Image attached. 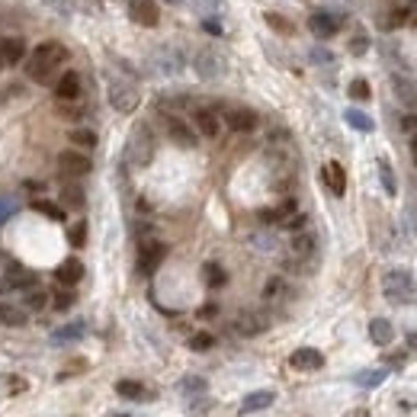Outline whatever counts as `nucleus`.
Wrapping results in <instances>:
<instances>
[{
	"label": "nucleus",
	"instance_id": "1",
	"mask_svg": "<svg viewBox=\"0 0 417 417\" xmlns=\"http://www.w3.org/2000/svg\"><path fill=\"white\" fill-rule=\"evenodd\" d=\"M64 58H68L64 45H58V42H42V45H38V48L29 55V64H26V71H29L32 81L51 83V81H55V71L64 64Z\"/></svg>",
	"mask_w": 417,
	"mask_h": 417
},
{
	"label": "nucleus",
	"instance_id": "2",
	"mask_svg": "<svg viewBox=\"0 0 417 417\" xmlns=\"http://www.w3.org/2000/svg\"><path fill=\"white\" fill-rule=\"evenodd\" d=\"M382 292L391 305H408V302H414L417 289H414V279H411L408 269H388L382 276Z\"/></svg>",
	"mask_w": 417,
	"mask_h": 417
},
{
	"label": "nucleus",
	"instance_id": "3",
	"mask_svg": "<svg viewBox=\"0 0 417 417\" xmlns=\"http://www.w3.org/2000/svg\"><path fill=\"white\" fill-rule=\"evenodd\" d=\"M125 158L132 167H148L154 158V135L148 125H135L132 135H128V145H125Z\"/></svg>",
	"mask_w": 417,
	"mask_h": 417
},
{
	"label": "nucleus",
	"instance_id": "4",
	"mask_svg": "<svg viewBox=\"0 0 417 417\" xmlns=\"http://www.w3.org/2000/svg\"><path fill=\"white\" fill-rule=\"evenodd\" d=\"M192 68H196V74L202 77V81H218V77H225V71H228V61H225V55L215 48H199L196 58H192Z\"/></svg>",
	"mask_w": 417,
	"mask_h": 417
},
{
	"label": "nucleus",
	"instance_id": "5",
	"mask_svg": "<svg viewBox=\"0 0 417 417\" xmlns=\"http://www.w3.org/2000/svg\"><path fill=\"white\" fill-rule=\"evenodd\" d=\"M151 64H154V71L158 74H180L183 71V64H186V58H183V51L177 48V45H158V48L151 51Z\"/></svg>",
	"mask_w": 417,
	"mask_h": 417
},
{
	"label": "nucleus",
	"instance_id": "6",
	"mask_svg": "<svg viewBox=\"0 0 417 417\" xmlns=\"http://www.w3.org/2000/svg\"><path fill=\"white\" fill-rule=\"evenodd\" d=\"M109 103L115 113H135L138 106V90L128 81H109Z\"/></svg>",
	"mask_w": 417,
	"mask_h": 417
},
{
	"label": "nucleus",
	"instance_id": "7",
	"mask_svg": "<svg viewBox=\"0 0 417 417\" xmlns=\"http://www.w3.org/2000/svg\"><path fill=\"white\" fill-rule=\"evenodd\" d=\"M267 327H269V314L260 312V308H247V312H241L235 318V331L241 337H260Z\"/></svg>",
	"mask_w": 417,
	"mask_h": 417
},
{
	"label": "nucleus",
	"instance_id": "8",
	"mask_svg": "<svg viewBox=\"0 0 417 417\" xmlns=\"http://www.w3.org/2000/svg\"><path fill=\"white\" fill-rule=\"evenodd\" d=\"M167 257V244H160V241H141V247H138V273H145V276H151L154 269L160 267V260Z\"/></svg>",
	"mask_w": 417,
	"mask_h": 417
},
{
	"label": "nucleus",
	"instance_id": "9",
	"mask_svg": "<svg viewBox=\"0 0 417 417\" xmlns=\"http://www.w3.org/2000/svg\"><path fill=\"white\" fill-rule=\"evenodd\" d=\"M58 167H61L64 177H87L93 170V160L83 151H61L58 154Z\"/></svg>",
	"mask_w": 417,
	"mask_h": 417
},
{
	"label": "nucleus",
	"instance_id": "10",
	"mask_svg": "<svg viewBox=\"0 0 417 417\" xmlns=\"http://www.w3.org/2000/svg\"><path fill=\"white\" fill-rule=\"evenodd\" d=\"M164 125H167V135H170V138L177 141L180 148H196V132H192V128L186 125L180 115L167 113V115H164Z\"/></svg>",
	"mask_w": 417,
	"mask_h": 417
},
{
	"label": "nucleus",
	"instance_id": "11",
	"mask_svg": "<svg viewBox=\"0 0 417 417\" xmlns=\"http://www.w3.org/2000/svg\"><path fill=\"white\" fill-rule=\"evenodd\" d=\"M308 29H312L318 38H331L334 32L340 29V16H334V13H327V10H318V13L308 16Z\"/></svg>",
	"mask_w": 417,
	"mask_h": 417
},
{
	"label": "nucleus",
	"instance_id": "12",
	"mask_svg": "<svg viewBox=\"0 0 417 417\" xmlns=\"http://www.w3.org/2000/svg\"><path fill=\"white\" fill-rule=\"evenodd\" d=\"M289 366L299 372H318L321 366H324V356H321L318 350H312V346H302V350H295L292 356H289Z\"/></svg>",
	"mask_w": 417,
	"mask_h": 417
},
{
	"label": "nucleus",
	"instance_id": "13",
	"mask_svg": "<svg viewBox=\"0 0 417 417\" xmlns=\"http://www.w3.org/2000/svg\"><path fill=\"white\" fill-rule=\"evenodd\" d=\"M128 4V16L135 19L138 26H158V6L154 0H125Z\"/></svg>",
	"mask_w": 417,
	"mask_h": 417
},
{
	"label": "nucleus",
	"instance_id": "14",
	"mask_svg": "<svg viewBox=\"0 0 417 417\" xmlns=\"http://www.w3.org/2000/svg\"><path fill=\"white\" fill-rule=\"evenodd\" d=\"M225 122H228V128H235V132H254L257 128V113L254 109H244V106H235L225 113Z\"/></svg>",
	"mask_w": 417,
	"mask_h": 417
},
{
	"label": "nucleus",
	"instance_id": "15",
	"mask_svg": "<svg viewBox=\"0 0 417 417\" xmlns=\"http://www.w3.org/2000/svg\"><path fill=\"white\" fill-rule=\"evenodd\" d=\"M6 286L10 289H32V286H38V276L32 273V269H26V267H19V263H10L6 267Z\"/></svg>",
	"mask_w": 417,
	"mask_h": 417
},
{
	"label": "nucleus",
	"instance_id": "16",
	"mask_svg": "<svg viewBox=\"0 0 417 417\" xmlns=\"http://www.w3.org/2000/svg\"><path fill=\"white\" fill-rule=\"evenodd\" d=\"M55 96L58 100H77L81 96V74L77 71H64L55 81Z\"/></svg>",
	"mask_w": 417,
	"mask_h": 417
},
{
	"label": "nucleus",
	"instance_id": "17",
	"mask_svg": "<svg viewBox=\"0 0 417 417\" xmlns=\"http://www.w3.org/2000/svg\"><path fill=\"white\" fill-rule=\"evenodd\" d=\"M55 279L61 282V286H68V289L77 286V282L83 279V263L77 260V257H68V260H64L61 267L55 269Z\"/></svg>",
	"mask_w": 417,
	"mask_h": 417
},
{
	"label": "nucleus",
	"instance_id": "18",
	"mask_svg": "<svg viewBox=\"0 0 417 417\" xmlns=\"http://www.w3.org/2000/svg\"><path fill=\"white\" fill-rule=\"evenodd\" d=\"M314 250H318V237L312 231H295L292 237V257L295 260H312Z\"/></svg>",
	"mask_w": 417,
	"mask_h": 417
},
{
	"label": "nucleus",
	"instance_id": "19",
	"mask_svg": "<svg viewBox=\"0 0 417 417\" xmlns=\"http://www.w3.org/2000/svg\"><path fill=\"white\" fill-rule=\"evenodd\" d=\"M192 122H196V128L205 135V138H215L218 128H222V122H218V113H215V109H209V106L196 109V113H192Z\"/></svg>",
	"mask_w": 417,
	"mask_h": 417
},
{
	"label": "nucleus",
	"instance_id": "20",
	"mask_svg": "<svg viewBox=\"0 0 417 417\" xmlns=\"http://www.w3.org/2000/svg\"><path fill=\"white\" fill-rule=\"evenodd\" d=\"M321 177H324L327 190H331L334 196H344V192H346V173H344V167H340L337 160H331V164H324V170H321Z\"/></svg>",
	"mask_w": 417,
	"mask_h": 417
},
{
	"label": "nucleus",
	"instance_id": "21",
	"mask_svg": "<svg viewBox=\"0 0 417 417\" xmlns=\"http://www.w3.org/2000/svg\"><path fill=\"white\" fill-rule=\"evenodd\" d=\"M83 334H87V324H83V321H71V324H64V327H58V331H51V344H55V346L77 344Z\"/></svg>",
	"mask_w": 417,
	"mask_h": 417
},
{
	"label": "nucleus",
	"instance_id": "22",
	"mask_svg": "<svg viewBox=\"0 0 417 417\" xmlns=\"http://www.w3.org/2000/svg\"><path fill=\"white\" fill-rule=\"evenodd\" d=\"M369 340H372L376 346H388L391 340H395V327H391V321L372 318V321H369Z\"/></svg>",
	"mask_w": 417,
	"mask_h": 417
},
{
	"label": "nucleus",
	"instance_id": "23",
	"mask_svg": "<svg viewBox=\"0 0 417 417\" xmlns=\"http://www.w3.org/2000/svg\"><path fill=\"white\" fill-rule=\"evenodd\" d=\"M26 55V42L19 36H10L0 42V58H4V64H19Z\"/></svg>",
	"mask_w": 417,
	"mask_h": 417
},
{
	"label": "nucleus",
	"instance_id": "24",
	"mask_svg": "<svg viewBox=\"0 0 417 417\" xmlns=\"http://www.w3.org/2000/svg\"><path fill=\"white\" fill-rule=\"evenodd\" d=\"M273 401H276L273 391H250V395H244V401H241V414H257V411L269 408Z\"/></svg>",
	"mask_w": 417,
	"mask_h": 417
},
{
	"label": "nucleus",
	"instance_id": "25",
	"mask_svg": "<svg viewBox=\"0 0 417 417\" xmlns=\"http://www.w3.org/2000/svg\"><path fill=\"white\" fill-rule=\"evenodd\" d=\"M115 391H119L122 398H128V401H148V398H151V391H148L141 382H135V379H122V382H115Z\"/></svg>",
	"mask_w": 417,
	"mask_h": 417
},
{
	"label": "nucleus",
	"instance_id": "26",
	"mask_svg": "<svg viewBox=\"0 0 417 417\" xmlns=\"http://www.w3.org/2000/svg\"><path fill=\"white\" fill-rule=\"evenodd\" d=\"M0 324L4 327H23L26 324V308L10 305V302H0Z\"/></svg>",
	"mask_w": 417,
	"mask_h": 417
},
{
	"label": "nucleus",
	"instance_id": "27",
	"mask_svg": "<svg viewBox=\"0 0 417 417\" xmlns=\"http://www.w3.org/2000/svg\"><path fill=\"white\" fill-rule=\"evenodd\" d=\"M385 376H388L385 369H359L356 376H353V382H356L359 388H376V385L385 382Z\"/></svg>",
	"mask_w": 417,
	"mask_h": 417
},
{
	"label": "nucleus",
	"instance_id": "28",
	"mask_svg": "<svg viewBox=\"0 0 417 417\" xmlns=\"http://www.w3.org/2000/svg\"><path fill=\"white\" fill-rule=\"evenodd\" d=\"M61 202L68 205V209H83L87 196H83V190H81L77 183H64V190H61Z\"/></svg>",
	"mask_w": 417,
	"mask_h": 417
},
{
	"label": "nucleus",
	"instance_id": "29",
	"mask_svg": "<svg viewBox=\"0 0 417 417\" xmlns=\"http://www.w3.org/2000/svg\"><path fill=\"white\" fill-rule=\"evenodd\" d=\"M344 115H346V125H353L356 132H372V128H376V122H372L366 113H359V109H346Z\"/></svg>",
	"mask_w": 417,
	"mask_h": 417
},
{
	"label": "nucleus",
	"instance_id": "30",
	"mask_svg": "<svg viewBox=\"0 0 417 417\" xmlns=\"http://www.w3.org/2000/svg\"><path fill=\"white\" fill-rule=\"evenodd\" d=\"M395 93L401 103H408V106H417V90L411 81H404V77H395Z\"/></svg>",
	"mask_w": 417,
	"mask_h": 417
},
{
	"label": "nucleus",
	"instance_id": "31",
	"mask_svg": "<svg viewBox=\"0 0 417 417\" xmlns=\"http://www.w3.org/2000/svg\"><path fill=\"white\" fill-rule=\"evenodd\" d=\"M32 209L42 212V215L51 218V222H64V209H61V205H55V202H48V199H36V202H32Z\"/></svg>",
	"mask_w": 417,
	"mask_h": 417
},
{
	"label": "nucleus",
	"instance_id": "32",
	"mask_svg": "<svg viewBox=\"0 0 417 417\" xmlns=\"http://www.w3.org/2000/svg\"><path fill=\"white\" fill-rule=\"evenodd\" d=\"M286 292H289V289H286V279H279V276H273V279L263 286V299H267V302H279Z\"/></svg>",
	"mask_w": 417,
	"mask_h": 417
},
{
	"label": "nucleus",
	"instance_id": "33",
	"mask_svg": "<svg viewBox=\"0 0 417 417\" xmlns=\"http://www.w3.org/2000/svg\"><path fill=\"white\" fill-rule=\"evenodd\" d=\"M202 276H205V282H209L212 289L225 286V279H228V273H225L218 263H205V267H202Z\"/></svg>",
	"mask_w": 417,
	"mask_h": 417
},
{
	"label": "nucleus",
	"instance_id": "34",
	"mask_svg": "<svg viewBox=\"0 0 417 417\" xmlns=\"http://www.w3.org/2000/svg\"><path fill=\"white\" fill-rule=\"evenodd\" d=\"M190 4H192V10H196L199 16H218V13L225 10L222 0H190Z\"/></svg>",
	"mask_w": 417,
	"mask_h": 417
},
{
	"label": "nucleus",
	"instance_id": "35",
	"mask_svg": "<svg viewBox=\"0 0 417 417\" xmlns=\"http://www.w3.org/2000/svg\"><path fill=\"white\" fill-rule=\"evenodd\" d=\"M379 180H382L385 192H388V196H395V192H398V183H395V173H391V164H388V160H379Z\"/></svg>",
	"mask_w": 417,
	"mask_h": 417
},
{
	"label": "nucleus",
	"instance_id": "36",
	"mask_svg": "<svg viewBox=\"0 0 417 417\" xmlns=\"http://www.w3.org/2000/svg\"><path fill=\"white\" fill-rule=\"evenodd\" d=\"M45 302H48V295H45L38 286L26 289V295H23V305H26V308H32V312H38V308H45Z\"/></svg>",
	"mask_w": 417,
	"mask_h": 417
},
{
	"label": "nucleus",
	"instance_id": "37",
	"mask_svg": "<svg viewBox=\"0 0 417 417\" xmlns=\"http://www.w3.org/2000/svg\"><path fill=\"white\" fill-rule=\"evenodd\" d=\"M180 391H183V395H202V391H205V379L186 376L183 382H180Z\"/></svg>",
	"mask_w": 417,
	"mask_h": 417
},
{
	"label": "nucleus",
	"instance_id": "38",
	"mask_svg": "<svg viewBox=\"0 0 417 417\" xmlns=\"http://www.w3.org/2000/svg\"><path fill=\"white\" fill-rule=\"evenodd\" d=\"M71 141H74L77 148H96V135L90 132V128H74V132H71Z\"/></svg>",
	"mask_w": 417,
	"mask_h": 417
},
{
	"label": "nucleus",
	"instance_id": "39",
	"mask_svg": "<svg viewBox=\"0 0 417 417\" xmlns=\"http://www.w3.org/2000/svg\"><path fill=\"white\" fill-rule=\"evenodd\" d=\"M16 209H19V205H16V199H13V196H0V225L10 222V218L16 215Z\"/></svg>",
	"mask_w": 417,
	"mask_h": 417
},
{
	"label": "nucleus",
	"instance_id": "40",
	"mask_svg": "<svg viewBox=\"0 0 417 417\" xmlns=\"http://www.w3.org/2000/svg\"><path fill=\"white\" fill-rule=\"evenodd\" d=\"M68 237H71V244H74V247H83V244H87V225H83V222L71 225Z\"/></svg>",
	"mask_w": 417,
	"mask_h": 417
},
{
	"label": "nucleus",
	"instance_id": "41",
	"mask_svg": "<svg viewBox=\"0 0 417 417\" xmlns=\"http://www.w3.org/2000/svg\"><path fill=\"white\" fill-rule=\"evenodd\" d=\"M51 302H55L58 312H68V308L74 305V292H71V289H58L55 299H51Z\"/></svg>",
	"mask_w": 417,
	"mask_h": 417
},
{
	"label": "nucleus",
	"instance_id": "42",
	"mask_svg": "<svg viewBox=\"0 0 417 417\" xmlns=\"http://www.w3.org/2000/svg\"><path fill=\"white\" fill-rule=\"evenodd\" d=\"M308 58H312L314 64H321V68H324V64H334V51L321 48V45H314V48L308 51Z\"/></svg>",
	"mask_w": 417,
	"mask_h": 417
},
{
	"label": "nucleus",
	"instance_id": "43",
	"mask_svg": "<svg viewBox=\"0 0 417 417\" xmlns=\"http://www.w3.org/2000/svg\"><path fill=\"white\" fill-rule=\"evenodd\" d=\"M212 344H215V337H212V334H192V337H190V346H192V350H199V353H202V350H209V346Z\"/></svg>",
	"mask_w": 417,
	"mask_h": 417
},
{
	"label": "nucleus",
	"instance_id": "44",
	"mask_svg": "<svg viewBox=\"0 0 417 417\" xmlns=\"http://www.w3.org/2000/svg\"><path fill=\"white\" fill-rule=\"evenodd\" d=\"M350 96L353 100H369V83H366L363 77H356V81L350 83Z\"/></svg>",
	"mask_w": 417,
	"mask_h": 417
},
{
	"label": "nucleus",
	"instance_id": "45",
	"mask_svg": "<svg viewBox=\"0 0 417 417\" xmlns=\"http://www.w3.org/2000/svg\"><path fill=\"white\" fill-rule=\"evenodd\" d=\"M305 222H308V218L305 215H302V212H292V215H289V218H282V228H289V231H302V228H305Z\"/></svg>",
	"mask_w": 417,
	"mask_h": 417
},
{
	"label": "nucleus",
	"instance_id": "46",
	"mask_svg": "<svg viewBox=\"0 0 417 417\" xmlns=\"http://www.w3.org/2000/svg\"><path fill=\"white\" fill-rule=\"evenodd\" d=\"M250 244H254L257 250H276V237L273 235H254L250 237Z\"/></svg>",
	"mask_w": 417,
	"mask_h": 417
},
{
	"label": "nucleus",
	"instance_id": "47",
	"mask_svg": "<svg viewBox=\"0 0 417 417\" xmlns=\"http://www.w3.org/2000/svg\"><path fill=\"white\" fill-rule=\"evenodd\" d=\"M267 23L273 26V29H279V32H292V23L282 19V16H276V13H267Z\"/></svg>",
	"mask_w": 417,
	"mask_h": 417
},
{
	"label": "nucleus",
	"instance_id": "48",
	"mask_svg": "<svg viewBox=\"0 0 417 417\" xmlns=\"http://www.w3.org/2000/svg\"><path fill=\"white\" fill-rule=\"evenodd\" d=\"M366 48H369V42H366V36H363V32H356V36H353V42H350V51H353V55H363Z\"/></svg>",
	"mask_w": 417,
	"mask_h": 417
},
{
	"label": "nucleus",
	"instance_id": "49",
	"mask_svg": "<svg viewBox=\"0 0 417 417\" xmlns=\"http://www.w3.org/2000/svg\"><path fill=\"white\" fill-rule=\"evenodd\" d=\"M401 128H404V132H417V115L414 113L401 115Z\"/></svg>",
	"mask_w": 417,
	"mask_h": 417
},
{
	"label": "nucleus",
	"instance_id": "50",
	"mask_svg": "<svg viewBox=\"0 0 417 417\" xmlns=\"http://www.w3.org/2000/svg\"><path fill=\"white\" fill-rule=\"evenodd\" d=\"M205 32H212V36H218V32H222V23H215V19H205Z\"/></svg>",
	"mask_w": 417,
	"mask_h": 417
},
{
	"label": "nucleus",
	"instance_id": "51",
	"mask_svg": "<svg viewBox=\"0 0 417 417\" xmlns=\"http://www.w3.org/2000/svg\"><path fill=\"white\" fill-rule=\"evenodd\" d=\"M45 4L58 6V13H68V10H71V4H68V0H45Z\"/></svg>",
	"mask_w": 417,
	"mask_h": 417
},
{
	"label": "nucleus",
	"instance_id": "52",
	"mask_svg": "<svg viewBox=\"0 0 417 417\" xmlns=\"http://www.w3.org/2000/svg\"><path fill=\"white\" fill-rule=\"evenodd\" d=\"M344 417H369V411H366V408H353V411H346Z\"/></svg>",
	"mask_w": 417,
	"mask_h": 417
},
{
	"label": "nucleus",
	"instance_id": "53",
	"mask_svg": "<svg viewBox=\"0 0 417 417\" xmlns=\"http://www.w3.org/2000/svg\"><path fill=\"white\" fill-rule=\"evenodd\" d=\"M215 312H218L215 305H205V308H202V312H199V314H205V318H212V314H215Z\"/></svg>",
	"mask_w": 417,
	"mask_h": 417
},
{
	"label": "nucleus",
	"instance_id": "54",
	"mask_svg": "<svg viewBox=\"0 0 417 417\" xmlns=\"http://www.w3.org/2000/svg\"><path fill=\"white\" fill-rule=\"evenodd\" d=\"M10 292V286H6V279H0V295H6Z\"/></svg>",
	"mask_w": 417,
	"mask_h": 417
},
{
	"label": "nucleus",
	"instance_id": "55",
	"mask_svg": "<svg viewBox=\"0 0 417 417\" xmlns=\"http://www.w3.org/2000/svg\"><path fill=\"white\" fill-rule=\"evenodd\" d=\"M411 151H414V154H417V135H414V141H411Z\"/></svg>",
	"mask_w": 417,
	"mask_h": 417
},
{
	"label": "nucleus",
	"instance_id": "56",
	"mask_svg": "<svg viewBox=\"0 0 417 417\" xmlns=\"http://www.w3.org/2000/svg\"><path fill=\"white\" fill-rule=\"evenodd\" d=\"M109 417H132V414H109Z\"/></svg>",
	"mask_w": 417,
	"mask_h": 417
},
{
	"label": "nucleus",
	"instance_id": "57",
	"mask_svg": "<svg viewBox=\"0 0 417 417\" xmlns=\"http://www.w3.org/2000/svg\"><path fill=\"white\" fill-rule=\"evenodd\" d=\"M167 4H180V0H167Z\"/></svg>",
	"mask_w": 417,
	"mask_h": 417
},
{
	"label": "nucleus",
	"instance_id": "58",
	"mask_svg": "<svg viewBox=\"0 0 417 417\" xmlns=\"http://www.w3.org/2000/svg\"><path fill=\"white\" fill-rule=\"evenodd\" d=\"M0 68H4V58H0Z\"/></svg>",
	"mask_w": 417,
	"mask_h": 417
},
{
	"label": "nucleus",
	"instance_id": "59",
	"mask_svg": "<svg viewBox=\"0 0 417 417\" xmlns=\"http://www.w3.org/2000/svg\"><path fill=\"white\" fill-rule=\"evenodd\" d=\"M414 160H417V154H414Z\"/></svg>",
	"mask_w": 417,
	"mask_h": 417
}]
</instances>
